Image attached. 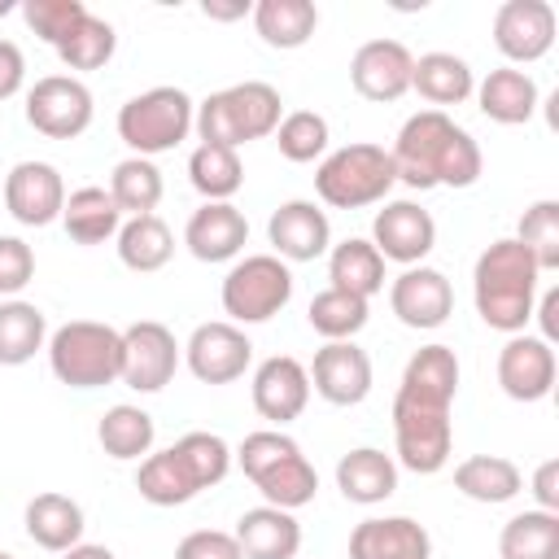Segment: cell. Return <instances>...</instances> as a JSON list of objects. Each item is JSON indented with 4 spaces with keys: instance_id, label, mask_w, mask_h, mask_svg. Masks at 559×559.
I'll use <instances>...</instances> for the list:
<instances>
[{
    "instance_id": "32",
    "label": "cell",
    "mask_w": 559,
    "mask_h": 559,
    "mask_svg": "<svg viewBox=\"0 0 559 559\" xmlns=\"http://www.w3.org/2000/svg\"><path fill=\"white\" fill-rule=\"evenodd\" d=\"M454 489L472 502L498 507V502H511L524 489V472L502 454H472L454 467Z\"/></svg>"
},
{
    "instance_id": "46",
    "label": "cell",
    "mask_w": 559,
    "mask_h": 559,
    "mask_svg": "<svg viewBox=\"0 0 559 559\" xmlns=\"http://www.w3.org/2000/svg\"><path fill=\"white\" fill-rule=\"evenodd\" d=\"M35 280V249L22 236H0V297H17Z\"/></svg>"
},
{
    "instance_id": "34",
    "label": "cell",
    "mask_w": 559,
    "mask_h": 559,
    "mask_svg": "<svg viewBox=\"0 0 559 559\" xmlns=\"http://www.w3.org/2000/svg\"><path fill=\"white\" fill-rule=\"evenodd\" d=\"M48 345V319L35 301H0V367H22Z\"/></svg>"
},
{
    "instance_id": "18",
    "label": "cell",
    "mask_w": 559,
    "mask_h": 559,
    "mask_svg": "<svg viewBox=\"0 0 559 559\" xmlns=\"http://www.w3.org/2000/svg\"><path fill=\"white\" fill-rule=\"evenodd\" d=\"M306 376H310V389L332 406H358L371 393V358L354 341H323Z\"/></svg>"
},
{
    "instance_id": "20",
    "label": "cell",
    "mask_w": 559,
    "mask_h": 559,
    "mask_svg": "<svg viewBox=\"0 0 559 559\" xmlns=\"http://www.w3.org/2000/svg\"><path fill=\"white\" fill-rule=\"evenodd\" d=\"M266 240L280 262H314L332 249V223L314 201H284L266 218Z\"/></svg>"
},
{
    "instance_id": "17",
    "label": "cell",
    "mask_w": 559,
    "mask_h": 559,
    "mask_svg": "<svg viewBox=\"0 0 559 559\" xmlns=\"http://www.w3.org/2000/svg\"><path fill=\"white\" fill-rule=\"evenodd\" d=\"M555 376H559L555 345H546L542 336L515 332L498 349V384H502V393L511 402H542V397H550Z\"/></svg>"
},
{
    "instance_id": "1",
    "label": "cell",
    "mask_w": 559,
    "mask_h": 559,
    "mask_svg": "<svg viewBox=\"0 0 559 559\" xmlns=\"http://www.w3.org/2000/svg\"><path fill=\"white\" fill-rule=\"evenodd\" d=\"M459 393V358L450 345H424L411 354L393 397V450L406 472L437 476L454 450L450 406Z\"/></svg>"
},
{
    "instance_id": "21",
    "label": "cell",
    "mask_w": 559,
    "mask_h": 559,
    "mask_svg": "<svg viewBox=\"0 0 559 559\" xmlns=\"http://www.w3.org/2000/svg\"><path fill=\"white\" fill-rule=\"evenodd\" d=\"M253 411L271 424H288L306 411L310 402V376L293 354H271L253 371Z\"/></svg>"
},
{
    "instance_id": "14",
    "label": "cell",
    "mask_w": 559,
    "mask_h": 559,
    "mask_svg": "<svg viewBox=\"0 0 559 559\" xmlns=\"http://www.w3.org/2000/svg\"><path fill=\"white\" fill-rule=\"evenodd\" d=\"M4 210L22 227H48L66 210V179L52 162H17L4 175Z\"/></svg>"
},
{
    "instance_id": "31",
    "label": "cell",
    "mask_w": 559,
    "mask_h": 559,
    "mask_svg": "<svg viewBox=\"0 0 559 559\" xmlns=\"http://www.w3.org/2000/svg\"><path fill=\"white\" fill-rule=\"evenodd\" d=\"M328 288H341V293H354V297H376L384 288V258L376 253L371 240L362 236H349L341 245L328 249Z\"/></svg>"
},
{
    "instance_id": "12",
    "label": "cell",
    "mask_w": 559,
    "mask_h": 559,
    "mask_svg": "<svg viewBox=\"0 0 559 559\" xmlns=\"http://www.w3.org/2000/svg\"><path fill=\"white\" fill-rule=\"evenodd\" d=\"M183 362L201 384H231L249 371L253 362V341L245 336V328L214 319V323H197L188 345H183Z\"/></svg>"
},
{
    "instance_id": "5",
    "label": "cell",
    "mask_w": 559,
    "mask_h": 559,
    "mask_svg": "<svg viewBox=\"0 0 559 559\" xmlns=\"http://www.w3.org/2000/svg\"><path fill=\"white\" fill-rule=\"evenodd\" d=\"M280 118H284L280 92L262 79H245V83H231V87L205 96L197 105L192 127H197L201 144H223V148L240 153V144L275 135Z\"/></svg>"
},
{
    "instance_id": "40",
    "label": "cell",
    "mask_w": 559,
    "mask_h": 559,
    "mask_svg": "<svg viewBox=\"0 0 559 559\" xmlns=\"http://www.w3.org/2000/svg\"><path fill=\"white\" fill-rule=\"evenodd\" d=\"M367 314H371V301L367 297H354V293H341V288H323L310 297V328L323 336V341H354L362 328H367Z\"/></svg>"
},
{
    "instance_id": "24",
    "label": "cell",
    "mask_w": 559,
    "mask_h": 559,
    "mask_svg": "<svg viewBox=\"0 0 559 559\" xmlns=\"http://www.w3.org/2000/svg\"><path fill=\"white\" fill-rule=\"evenodd\" d=\"M236 546L245 559H297L301 550V524L293 511H280V507H249L240 520H236Z\"/></svg>"
},
{
    "instance_id": "9",
    "label": "cell",
    "mask_w": 559,
    "mask_h": 559,
    "mask_svg": "<svg viewBox=\"0 0 559 559\" xmlns=\"http://www.w3.org/2000/svg\"><path fill=\"white\" fill-rule=\"evenodd\" d=\"M223 314L227 323L245 328V323H266L271 314H280L293 297V271L288 262H280L275 253H249L240 258L227 275H223Z\"/></svg>"
},
{
    "instance_id": "11",
    "label": "cell",
    "mask_w": 559,
    "mask_h": 559,
    "mask_svg": "<svg viewBox=\"0 0 559 559\" xmlns=\"http://www.w3.org/2000/svg\"><path fill=\"white\" fill-rule=\"evenodd\" d=\"M183 345L157 319H140L122 328V384L135 393H162L179 371Z\"/></svg>"
},
{
    "instance_id": "49",
    "label": "cell",
    "mask_w": 559,
    "mask_h": 559,
    "mask_svg": "<svg viewBox=\"0 0 559 559\" xmlns=\"http://www.w3.org/2000/svg\"><path fill=\"white\" fill-rule=\"evenodd\" d=\"M533 498H537V511H559V459H546L533 472Z\"/></svg>"
},
{
    "instance_id": "16",
    "label": "cell",
    "mask_w": 559,
    "mask_h": 559,
    "mask_svg": "<svg viewBox=\"0 0 559 559\" xmlns=\"http://www.w3.org/2000/svg\"><path fill=\"white\" fill-rule=\"evenodd\" d=\"M411 70H415V52L402 39H367L349 61V83L362 100L389 105L411 92Z\"/></svg>"
},
{
    "instance_id": "26",
    "label": "cell",
    "mask_w": 559,
    "mask_h": 559,
    "mask_svg": "<svg viewBox=\"0 0 559 559\" xmlns=\"http://www.w3.org/2000/svg\"><path fill=\"white\" fill-rule=\"evenodd\" d=\"M336 489L349 502H358V507H376V502L393 498V489H397V463H393V454H384L376 445H358V450L341 454V463H336Z\"/></svg>"
},
{
    "instance_id": "4",
    "label": "cell",
    "mask_w": 559,
    "mask_h": 559,
    "mask_svg": "<svg viewBox=\"0 0 559 559\" xmlns=\"http://www.w3.org/2000/svg\"><path fill=\"white\" fill-rule=\"evenodd\" d=\"M236 463L240 472L249 476V485L266 498V507H280V511H297L306 502H314L319 493V472L314 463L306 459V450L280 432V428H258L240 441L236 450Z\"/></svg>"
},
{
    "instance_id": "48",
    "label": "cell",
    "mask_w": 559,
    "mask_h": 559,
    "mask_svg": "<svg viewBox=\"0 0 559 559\" xmlns=\"http://www.w3.org/2000/svg\"><path fill=\"white\" fill-rule=\"evenodd\" d=\"M22 83H26V57L13 39H0V100L17 96Z\"/></svg>"
},
{
    "instance_id": "50",
    "label": "cell",
    "mask_w": 559,
    "mask_h": 559,
    "mask_svg": "<svg viewBox=\"0 0 559 559\" xmlns=\"http://www.w3.org/2000/svg\"><path fill=\"white\" fill-rule=\"evenodd\" d=\"M533 314L542 319V341L555 345V336H559V288H546L542 306H533Z\"/></svg>"
},
{
    "instance_id": "10",
    "label": "cell",
    "mask_w": 559,
    "mask_h": 559,
    "mask_svg": "<svg viewBox=\"0 0 559 559\" xmlns=\"http://www.w3.org/2000/svg\"><path fill=\"white\" fill-rule=\"evenodd\" d=\"M92 92L74 74H44L26 92V122L48 140H74L92 127Z\"/></svg>"
},
{
    "instance_id": "19",
    "label": "cell",
    "mask_w": 559,
    "mask_h": 559,
    "mask_svg": "<svg viewBox=\"0 0 559 559\" xmlns=\"http://www.w3.org/2000/svg\"><path fill=\"white\" fill-rule=\"evenodd\" d=\"M389 306H393V314L406 323V328H415V332H432V328H441L445 319H450V310H454V288H450V280L437 271V266H406L393 284H389Z\"/></svg>"
},
{
    "instance_id": "43",
    "label": "cell",
    "mask_w": 559,
    "mask_h": 559,
    "mask_svg": "<svg viewBox=\"0 0 559 559\" xmlns=\"http://www.w3.org/2000/svg\"><path fill=\"white\" fill-rule=\"evenodd\" d=\"M275 144H280V157L306 166V162H314V157L328 153V118L314 114V109H293V114L280 118Z\"/></svg>"
},
{
    "instance_id": "13",
    "label": "cell",
    "mask_w": 559,
    "mask_h": 559,
    "mask_svg": "<svg viewBox=\"0 0 559 559\" xmlns=\"http://www.w3.org/2000/svg\"><path fill=\"white\" fill-rule=\"evenodd\" d=\"M559 17L546 0H502L493 13V44L507 61L528 66L555 48Z\"/></svg>"
},
{
    "instance_id": "8",
    "label": "cell",
    "mask_w": 559,
    "mask_h": 559,
    "mask_svg": "<svg viewBox=\"0 0 559 559\" xmlns=\"http://www.w3.org/2000/svg\"><path fill=\"white\" fill-rule=\"evenodd\" d=\"M192 118H197L192 96L183 87L162 83V87L131 96L118 109V135L131 148V157H157V153H170L188 140Z\"/></svg>"
},
{
    "instance_id": "7",
    "label": "cell",
    "mask_w": 559,
    "mask_h": 559,
    "mask_svg": "<svg viewBox=\"0 0 559 559\" xmlns=\"http://www.w3.org/2000/svg\"><path fill=\"white\" fill-rule=\"evenodd\" d=\"M393 183H397L393 157H389L384 144H371V140H358V144H345V148L328 153L314 170V192L332 210L380 205Z\"/></svg>"
},
{
    "instance_id": "35",
    "label": "cell",
    "mask_w": 559,
    "mask_h": 559,
    "mask_svg": "<svg viewBox=\"0 0 559 559\" xmlns=\"http://www.w3.org/2000/svg\"><path fill=\"white\" fill-rule=\"evenodd\" d=\"M153 437H157L153 415L140 411V406H131V402L109 406V411L100 415V424H96V441H100V450H105L109 459H122V463L153 454Z\"/></svg>"
},
{
    "instance_id": "42",
    "label": "cell",
    "mask_w": 559,
    "mask_h": 559,
    "mask_svg": "<svg viewBox=\"0 0 559 559\" xmlns=\"http://www.w3.org/2000/svg\"><path fill=\"white\" fill-rule=\"evenodd\" d=\"M515 240L528 249V258L537 262V271H559V201H533L520 214Z\"/></svg>"
},
{
    "instance_id": "52",
    "label": "cell",
    "mask_w": 559,
    "mask_h": 559,
    "mask_svg": "<svg viewBox=\"0 0 559 559\" xmlns=\"http://www.w3.org/2000/svg\"><path fill=\"white\" fill-rule=\"evenodd\" d=\"M61 559H118L109 546H96V542H79V546H70Z\"/></svg>"
},
{
    "instance_id": "39",
    "label": "cell",
    "mask_w": 559,
    "mask_h": 559,
    "mask_svg": "<svg viewBox=\"0 0 559 559\" xmlns=\"http://www.w3.org/2000/svg\"><path fill=\"white\" fill-rule=\"evenodd\" d=\"M162 192H166V183H162V170L153 166V157H122L109 175V197L127 218L153 214Z\"/></svg>"
},
{
    "instance_id": "53",
    "label": "cell",
    "mask_w": 559,
    "mask_h": 559,
    "mask_svg": "<svg viewBox=\"0 0 559 559\" xmlns=\"http://www.w3.org/2000/svg\"><path fill=\"white\" fill-rule=\"evenodd\" d=\"M9 13H17V4L13 0H0V17H9Z\"/></svg>"
},
{
    "instance_id": "6",
    "label": "cell",
    "mask_w": 559,
    "mask_h": 559,
    "mask_svg": "<svg viewBox=\"0 0 559 559\" xmlns=\"http://www.w3.org/2000/svg\"><path fill=\"white\" fill-rule=\"evenodd\" d=\"M48 367L70 389H105L122 380V332L96 319H70L48 336Z\"/></svg>"
},
{
    "instance_id": "28",
    "label": "cell",
    "mask_w": 559,
    "mask_h": 559,
    "mask_svg": "<svg viewBox=\"0 0 559 559\" xmlns=\"http://www.w3.org/2000/svg\"><path fill=\"white\" fill-rule=\"evenodd\" d=\"M411 92H419L432 109L463 105V100L476 92V74H472V66H467L463 57H454V52H424V57H415Z\"/></svg>"
},
{
    "instance_id": "22",
    "label": "cell",
    "mask_w": 559,
    "mask_h": 559,
    "mask_svg": "<svg viewBox=\"0 0 559 559\" xmlns=\"http://www.w3.org/2000/svg\"><path fill=\"white\" fill-rule=\"evenodd\" d=\"M183 245L197 262H231L249 245V218L231 201H205L183 227Z\"/></svg>"
},
{
    "instance_id": "3",
    "label": "cell",
    "mask_w": 559,
    "mask_h": 559,
    "mask_svg": "<svg viewBox=\"0 0 559 559\" xmlns=\"http://www.w3.org/2000/svg\"><path fill=\"white\" fill-rule=\"evenodd\" d=\"M537 284H542V271L537 262L528 258V249L515 240V236H502L493 240L480 258H476V271H472V301H476V314L493 328V332H524L528 319H533V306H537Z\"/></svg>"
},
{
    "instance_id": "36",
    "label": "cell",
    "mask_w": 559,
    "mask_h": 559,
    "mask_svg": "<svg viewBox=\"0 0 559 559\" xmlns=\"http://www.w3.org/2000/svg\"><path fill=\"white\" fill-rule=\"evenodd\" d=\"M498 559H559V511H520L498 533Z\"/></svg>"
},
{
    "instance_id": "15",
    "label": "cell",
    "mask_w": 559,
    "mask_h": 559,
    "mask_svg": "<svg viewBox=\"0 0 559 559\" xmlns=\"http://www.w3.org/2000/svg\"><path fill=\"white\" fill-rule=\"evenodd\" d=\"M371 245L384 262L419 266L437 245V223L415 201H384V210L371 218Z\"/></svg>"
},
{
    "instance_id": "33",
    "label": "cell",
    "mask_w": 559,
    "mask_h": 559,
    "mask_svg": "<svg viewBox=\"0 0 559 559\" xmlns=\"http://www.w3.org/2000/svg\"><path fill=\"white\" fill-rule=\"evenodd\" d=\"M135 489L144 502L153 507H183L201 493V485L192 480L188 463L175 454V445L157 450V454H144L140 459V472H135Z\"/></svg>"
},
{
    "instance_id": "25",
    "label": "cell",
    "mask_w": 559,
    "mask_h": 559,
    "mask_svg": "<svg viewBox=\"0 0 559 559\" xmlns=\"http://www.w3.org/2000/svg\"><path fill=\"white\" fill-rule=\"evenodd\" d=\"M476 100H480V114L489 122H502V127H520L537 114L542 105V92L533 83V74L515 70V66H498L489 70L480 83H476Z\"/></svg>"
},
{
    "instance_id": "54",
    "label": "cell",
    "mask_w": 559,
    "mask_h": 559,
    "mask_svg": "<svg viewBox=\"0 0 559 559\" xmlns=\"http://www.w3.org/2000/svg\"><path fill=\"white\" fill-rule=\"evenodd\" d=\"M0 559H17V555H9V550H0Z\"/></svg>"
},
{
    "instance_id": "2",
    "label": "cell",
    "mask_w": 559,
    "mask_h": 559,
    "mask_svg": "<svg viewBox=\"0 0 559 559\" xmlns=\"http://www.w3.org/2000/svg\"><path fill=\"white\" fill-rule=\"evenodd\" d=\"M393 170L406 188H472L485 170L480 144L445 114V109H419L402 122L393 148Z\"/></svg>"
},
{
    "instance_id": "38",
    "label": "cell",
    "mask_w": 559,
    "mask_h": 559,
    "mask_svg": "<svg viewBox=\"0 0 559 559\" xmlns=\"http://www.w3.org/2000/svg\"><path fill=\"white\" fill-rule=\"evenodd\" d=\"M188 179L205 201H231L245 183V166L236 148L223 144H197L188 157Z\"/></svg>"
},
{
    "instance_id": "30",
    "label": "cell",
    "mask_w": 559,
    "mask_h": 559,
    "mask_svg": "<svg viewBox=\"0 0 559 559\" xmlns=\"http://www.w3.org/2000/svg\"><path fill=\"white\" fill-rule=\"evenodd\" d=\"M114 240H118V262L127 271H140V275H153V271H162L175 258V231L166 227L162 214L122 218Z\"/></svg>"
},
{
    "instance_id": "41",
    "label": "cell",
    "mask_w": 559,
    "mask_h": 559,
    "mask_svg": "<svg viewBox=\"0 0 559 559\" xmlns=\"http://www.w3.org/2000/svg\"><path fill=\"white\" fill-rule=\"evenodd\" d=\"M114 48H118L114 26L87 9V17L57 44V57H61L66 70H100V66L114 57Z\"/></svg>"
},
{
    "instance_id": "29",
    "label": "cell",
    "mask_w": 559,
    "mask_h": 559,
    "mask_svg": "<svg viewBox=\"0 0 559 559\" xmlns=\"http://www.w3.org/2000/svg\"><path fill=\"white\" fill-rule=\"evenodd\" d=\"M61 227H66V236H70L74 245H105V240L118 236V227H122V210L114 205L109 188L87 183V188H74V192L66 197Z\"/></svg>"
},
{
    "instance_id": "27",
    "label": "cell",
    "mask_w": 559,
    "mask_h": 559,
    "mask_svg": "<svg viewBox=\"0 0 559 559\" xmlns=\"http://www.w3.org/2000/svg\"><path fill=\"white\" fill-rule=\"evenodd\" d=\"M26 537L39 546V550H52V555H66L70 546L83 542V507L70 498V493H35L26 502Z\"/></svg>"
},
{
    "instance_id": "47",
    "label": "cell",
    "mask_w": 559,
    "mask_h": 559,
    "mask_svg": "<svg viewBox=\"0 0 559 559\" xmlns=\"http://www.w3.org/2000/svg\"><path fill=\"white\" fill-rule=\"evenodd\" d=\"M175 559H245L236 537L223 528H197L175 546Z\"/></svg>"
},
{
    "instance_id": "45",
    "label": "cell",
    "mask_w": 559,
    "mask_h": 559,
    "mask_svg": "<svg viewBox=\"0 0 559 559\" xmlns=\"http://www.w3.org/2000/svg\"><path fill=\"white\" fill-rule=\"evenodd\" d=\"M17 13L26 17V26L44 39V44H61L83 17H87V4L83 0H22Z\"/></svg>"
},
{
    "instance_id": "44",
    "label": "cell",
    "mask_w": 559,
    "mask_h": 559,
    "mask_svg": "<svg viewBox=\"0 0 559 559\" xmlns=\"http://www.w3.org/2000/svg\"><path fill=\"white\" fill-rule=\"evenodd\" d=\"M175 454L188 463V472L201 489H214L231 472V445L218 432H183L175 441Z\"/></svg>"
},
{
    "instance_id": "23",
    "label": "cell",
    "mask_w": 559,
    "mask_h": 559,
    "mask_svg": "<svg viewBox=\"0 0 559 559\" xmlns=\"http://www.w3.org/2000/svg\"><path fill=\"white\" fill-rule=\"evenodd\" d=\"M349 559H432V537L411 515H371L354 524Z\"/></svg>"
},
{
    "instance_id": "51",
    "label": "cell",
    "mask_w": 559,
    "mask_h": 559,
    "mask_svg": "<svg viewBox=\"0 0 559 559\" xmlns=\"http://www.w3.org/2000/svg\"><path fill=\"white\" fill-rule=\"evenodd\" d=\"M201 13H205V17H214V22H236V17L253 13V4H249V0H231V4H223V0H205V4H201Z\"/></svg>"
},
{
    "instance_id": "37",
    "label": "cell",
    "mask_w": 559,
    "mask_h": 559,
    "mask_svg": "<svg viewBox=\"0 0 559 559\" xmlns=\"http://www.w3.org/2000/svg\"><path fill=\"white\" fill-rule=\"evenodd\" d=\"M253 26H258L262 44L288 52V48L310 44V35L319 26V9L310 0H258L253 4Z\"/></svg>"
}]
</instances>
